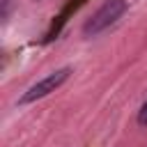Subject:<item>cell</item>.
<instances>
[{
	"label": "cell",
	"mask_w": 147,
	"mask_h": 147,
	"mask_svg": "<svg viewBox=\"0 0 147 147\" xmlns=\"http://www.w3.org/2000/svg\"><path fill=\"white\" fill-rule=\"evenodd\" d=\"M69 74H71V69L69 67H64V69H57V71H53V74H48L46 78H41L39 83H34L32 87H28V92L18 99V103H32V101H37V99H41V96H46V94H51V92H55L67 78H69Z\"/></svg>",
	"instance_id": "cell-2"
},
{
	"label": "cell",
	"mask_w": 147,
	"mask_h": 147,
	"mask_svg": "<svg viewBox=\"0 0 147 147\" xmlns=\"http://www.w3.org/2000/svg\"><path fill=\"white\" fill-rule=\"evenodd\" d=\"M126 11V0H106L83 25V32L87 37H96L99 32L108 30L113 23H117L122 18V14Z\"/></svg>",
	"instance_id": "cell-1"
},
{
	"label": "cell",
	"mask_w": 147,
	"mask_h": 147,
	"mask_svg": "<svg viewBox=\"0 0 147 147\" xmlns=\"http://www.w3.org/2000/svg\"><path fill=\"white\" fill-rule=\"evenodd\" d=\"M138 124H140V126H147V101L142 103V108H140V113H138Z\"/></svg>",
	"instance_id": "cell-3"
}]
</instances>
